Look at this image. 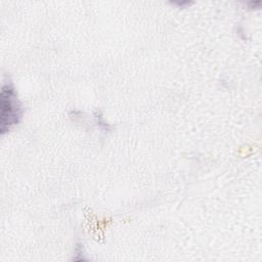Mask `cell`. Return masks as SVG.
Here are the masks:
<instances>
[{"label":"cell","mask_w":262,"mask_h":262,"mask_svg":"<svg viewBox=\"0 0 262 262\" xmlns=\"http://www.w3.org/2000/svg\"><path fill=\"white\" fill-rule=\"evenodd\" d=\"M17 115L18 112L14 100L13 90L9 86H3L1 93V121L4 120L6 116H8L6 124H14L17 121ZM4 127L2 128V130H4Z\"/></svg>","instance_id":"1"}]
</instances>
